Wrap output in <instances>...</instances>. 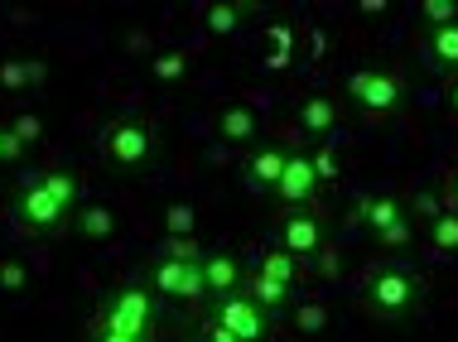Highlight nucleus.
Here are the masks:
<instances>
[{
    "label": "nucleus",
    "instance_id": "b1692460",
    "mask_svg": "<svg viewBox=\"0 0 458 342\" xmlns=\"http://www.w3.org/2000/svg\"><path fill=\"white\" fill-rule=\"evenodd\" d=\"M193 227H198L193 203H169V213H165V231H169V237H193Z\"/></svg>",
    "mask_w": 458,
    "mask_h": 342
},
{
    "label": "nucleus",
    "instance_id": "dca6fc26",
    "mask_svg": "<svg viewBox=\"0 0 458 342\" xmlns=\"http://www.w3.org/2000/svg\"><path fill=\"white\" fill-rule=\"evenodd\" d=\"M72 217H78V237L92 241V246H102V241H111V237L121 231L116 207H106V203H82Z\"/></svg>",
    "mask_w": 458,
    "mask_h": 342
},
{
    "label": "nucleus",
    "instance_id": "6e6552de",
    "mask_svg": "<svg viewBox=\"0 0 458 342\" xmlns=\"http://www.w3.org/2000/svg\"><path fill=\"white\" fill-rule=\"evenodd\" d=\"M145 279L155 285V295H169V299H189V304H198V299H208V285H203V261L198 265H183V261H150L145 265Z\"/></svg>",
    "mask_w": 458,
    "mask_h": 342
},
{
    "label": "nucleus",
    "instance_id": "a211bd4d",
    "mask_svg": "<svg viewBox=\"0 0 458 342\" xmlns=\"http://www.w3.org/2000/svg\"><path fill=\"white\" fill-rule=\"evenodd\" d=\"M39 188H44L58 207H64L68 217L82 207V188H78V179H72L68 169H48V174H39Z\"/></svg>",
    "mask_w": 458,
    "mask_h": 342
},
{
    "label": "nucleus",
    "instance_id": "473e14b6",
    "mask_svg": "<svg viewBox=\"0 0 458 342\" xmlns=\"http://www.w3.org/2000/svg\"><path fill=\"white\" fill-rule=\"evenodd\" d=\"M24 68H30V88H39V82L48 78V68L39 63V58H24Z\"/></svg>",
    "mask_w": 458,
    "mask_h": 342
},
{
    "label": "nucleus",
    "instance_id": "f257e3e1",
    "mask_svg": "<svg viewBox=\"0 0 458 342\" xmlns=\"http://www.w3.org/2000/svg\"><path fill=\"white\" fill-rule=\"evenodd\" d=\"M420 299H425V285H420V275L405 261L377 265V271L362 279V295H357L362 313H371V319H381V323L411 319V313L420 309Z\"/></svg>",
    "mask_w": 458,
    "mask_h": 342
},
{
    "label": "nucleus",
    "instance_id": "2eb2a0df",
    "mask_svg": "<svg viewBox=\"0 0 458 342\" xmlns=\"http://www.w3.org/2000/svg\"><path fill=\"white\" fill-rule=\"evenodd\" d=\"M256 130H261V126H256V112H251V106L227 102V106L217 112V140H222V145H232V150L251 145V140H256Z\"/></svg>",
    "mask_w": 458,
    "mask_h": 342
},
{
    "label": "nucleus",
    "instance_id": "c85d7f7f",
    "mask_svg": "<svg viewBox=\"0 0 458 342\" xmlns=\"http://www.w3.org/2000/svg\"><path fill=\"white\" fill-rule=\"evenodd\" d=\"M0 88L5 92H30V68H24V58H5V63H0Z\"/></svg>",
    "mask_w": 458,
    "mask_h": 342
},
{
    "label": "nucleus",
    "instance_id": "1a4fd4ad",
    "mask_svg": "<svg viewBox=\"0 0 458 342\" xmlns=\"http://www.w3.org/2000/svg\"><path fill=\"white\" fill-rule=\"evenodd\" d=\"M213 319L227 328V333L237 338V342H266V338H270V319H266V313L256 309V304L246 299V295L217 299V304H213Z\"/></svg>",
    "mask_w": 458,
    "mask_h": 342
},
{
    "label": "nucleus",
    "instance_id": "4be33fe9",
    "mask_svg": "<svg viewBox=\"0 0 458 342\" xmlns=\"http://www.w3.org/2000/svg\"><path fill=\"white\" fill-rule=\"evenodd\" d=\"M294 328H300V338H324L328 333V309L324 304H300V309H294Z\"/></svg>",
    "mask_w": 458,
    "mask_h": 342
},
{
    "label": "nucleus",
    "instance_id": "cd10ccee",
    "mask_svg": "<svg viewBox=\"0 0 458 342\" xmlns=\"http://www.w3.org/2000/svg\"><path fill=\"white\" fill-rule=\"evenodd\" d=\"M420 15H425L429 29H444V24H458V5H454V0H425Z\"/></svg>",
    "mask_w": 458,
    "mask_h": 342
},
{
    "label": "nucleus",
    "instance_id": "393cba45",
    "mask_svg": "<svg viewBox=\"0 0 458 342\" xmlns=\"http://www.w3.org/2000/svg\"><path fill=\"white\" fill-rule=\"evenodd\" d=\"M150 72H155V82H179L183 72H189V54H155V63H150Z\"/></svg>",
    "mask_w": 458,
    "mask_h": 342
},
{
    "label": "nucleus",
    "instance_id": "0eeeda50",
    "mask_svg": "<svg viewBox=\"0 0 458 342\" xmlns=\"http://www.w3.org/2000/svg\"><path fill=\"white\" fill-rule=\"evenodd\" d=\"M324 246H328L324 213H314V207H294V213H284V222H280V251H290L294 261H309V255H318Z\"/></svg>",
    "mask_w": 458,
    "mask_h": 342
},
{
    "label": "nucleus",
    "instance_id": "a878e982",
    "mask_svg": "<svg viewBox=\"0 0 458 342\" xmlns=\"http://www.w3.org/2000/svg\"><path fill=\"white\" fill-rule=\"evenodd\" d=\"M24 285H30V271H24V261L5 255V261H0V289H5V295H24Z\"/></svg>",
    "mask_w": 458,
    "mask_h": 342
},
{
    "label": "nucleus",
    "instance_id": "7ed1b4c3",
    "mask_svg": "<svg viewBox=\"0 0 458 342\" xmlns=\"http://www.w3.org/2000/svg\"><path fill=\"white\" fill-rule=\"evenodd\" d=\"M92 333H131V338H150L155 342V299L145 285H126L116 295L102 299L92 319Z\"/></svg>",
    "mask_w": 458,
    "mask_h": 342
},
{
    "label": "nucleus",
    "instance_id": "6ab92c4d",
    "mask_svg": "<svg viewBox=\"0 0 458 342\" xmlns=\"http://www.w3.org/2000/svg\"><path fill=\"white\" fill-rule=\"evenodd\" d=\"M203 24H208V34H213V39H227V34H237L242 24H246V5H227V0H217V5H208Z\"/></svg>",
    "mask_w": 458,
    "mask_h": 342
},
{
    "label": "nucleus",
    "instance_id": "2f4dec72",
    "mask_svg": "<svg viewBox=\"0 0 458 342\" xmlns=\"http://www.w3.org/2000/svg\"><path fill=\"white\" fill-rule=\"evenodd\" d=\"M411 213L420 217V222H435V217L444 213V207L435 203V193H415V203H411Z\"/></svg>",
    "mask_w": 458,
    "mask_h": 342
},
{
    "label": "nucleus",
    "instance_id": "72a5a7b5",
    "mask_svg": "<svg viewBox=\"0 0 458 342\" xmlns=\"http://www.w3.org/2000/svg\"><path fill=\"white\" fill-rule=\"evenodd\" d=\"M92 342H150V338H131V333H92Z\"/></svg>",
    "mask_w": 458,
    "mask_h": 342
},
{
    "label": "nucleus",
    "instance_id": "bb28decb",
    "mask_svg": "<svg viewBox=\"0 0 458 342\" xmlns=\"http://www.w3.org/2000/svg\"><path fill=\"white\" fill-rule=\"evenodd\" d=\"M10 136H15L20 145H39L44 140V116H34V112H24L10 121Z\"/></svg>",
    "mask_w": 458,
    "mask_h": 342
},
{
    "label": "nucleus",
    "instance_id": "412c9836",
    "mask_svg": "<svg viewBox=\"0 0 458 342\" xmlns=\"http://www.w3.org/2000/svg\"><path fill=\"white\" fill-rule=\"evenodd\" d=\"M261 275H266V279H280V285H294V275H300V261H294L290 251L270 246L266 261H261Z\"/></svg>",
    "mask_w": 458,
    "mask_h": 342
},
{
    "label": "nucleus",
    "instance_id": "e433bc0d",
    "mask_svg": "<svg viewBox=\"0 0 458 342\" xmlns=\"http://www.w3.org/2000/svg\"><path fill=\"white\" fill-rule=\"evenodd\" d=\"M5 140H10V126H0V164H5Z\"/></svg>",
    "mask_w": 458,
    "mask_h": 342
},
{
    "label": "nucleus",
    "instance_id": "4468645a",
    "mask_svg": "<svg viewBox=\"0 0 458 342\" xmlns=\"http://www.w3.org/2000/svg\"><path fill=\"white\" fill-rule=\"evenodd\" d=\"M294 121H300L304 136L328 140V130H338V102L324 96V92H309L304 102H300V112H294Z\"/></svg>",
    "mask_w": 458,
    "mask_h": 342
},
{
    "label": "nucleus",
    "instance_id": "f03ea898",
    "mask_svg": "<svg viewBox=\"0 0 458 342\" xmlns=\"http://www.w3.org/2000/svg\"><path fill=\"white\" fill-rule=\"evenodd\" d=\"M155 150H159V136H155L150 121H140V116L106 121L102 140H97V154H102V164L111 174H140L155 160Z\"/></svg>",
    "mask_w": 458,
    "mask_h": 342
},
{
    "label": "nucleus",
    "instance_id": "5701e85b",
    "mask_svg": "<svg viewBox=\"0 0 458 342\" xmlns=\"http://www.w3.org/2000/svg\"><path fill=\"white\" fill-rule=\"evenodd\" d=\"M203 241L198 237H165V261H183V265H198L203 261Z\"/></svg>",
    "mask_w": 458,
    "mask_h": 342
},
{
    "label": "nucleus",
    "instance_id": "c9c22d12",
    "mask_svg": "<svg viewBox=\"0 0 458 342\" xmlns=\"http://www.w3.org/2000/svg\"><path fill=\"white\" fill-rule=\"evenodd\" d=\"M449 198H454L449 213H458V169H454V179H449Z\"/></svg>",
    "mask_w": 458,
    "mask_h": 342
},
{
    "label": "nucleus",
    "instance_id": "423d86ee",
    "mask_svg": "<svg viewBox=\"0 0 458 342\" xmlns=\"http://www.w3.org/2000/svg\"><path fill=\"white\" fill-rule=\"evenodd\" d=\"M10 217H15V227L30 231V237H58V231L68 227V213L39 188V179L24 183V188H15V198H10Z\"/></svg>",
    "mask_w": 458,
    "mask_h": 342
},
{
    "label": "nucleus",
    "instance_id": "39448f33",
    "mask_svg": "<svg viewBox=\"0 0 458 342\" xmlns=\"http://www.w3.org/2000/svg\"><path fill=\"white\" fill-rule=\"evenodd\" d=\"M357 217H362L367 237L377 241V246H405V241L415 237L411 207L395 198V193H367L362 207H357Z\"/></svg>",
    "mask_w": 458,
    "mask_h": 342
},
{
    "label": "nucleus",
    "instance_id": "f704fd0d",
    "mask_svg": "<svg viewBox=\"0 0 458 342\" xmlns=\"http://www.w3.org/2000/svg\"><path fill=\"white\" fill-rule=\"evenodd\" d=\"M444 96H449V116L458 121V78H449V88H444Z\"/></svg>",
    "mask_w": 458,
    "mask_h": 342
},
{
    "label": "nucleus",
    "instance_id": "aec40b11",
    "mask_svg": "<svg viewBox=\"0 0 458 342\" xmlns=\"http://www.w3.org/2000/svg\"><path fill=\"white\" fill-rule=\"evenodd\" d=\"M429 246L439 255H458V213H439L429 222Z\"/></svg>",
    "mask_w": 458,
    "mask_h": 342
},
{
    "label": "nucleus",
    "instance_id": "ddd939ff",
    "mask_svg": "<svg viewBox=\"0 0 458 342\" xmlns=\"http://www.w3.org/2000/svg\"><path fill=\"white\" fill-rule=\"evenodd\" d=\"M203 285H208V299H232V295H242V285H246V271H242V261L237 255H203Z\"/></svg>",
    "mask_w": 458,
    "mask_h": 342
},
{
    "label": "nucleus",
    "instance_id": "f3484780",
    "mask_svg": "<svg viewBox=\"0 0 458 342\" xmlns=\"http://www.w3.org/2000/svg\"><path fill=\"white\" fill-rule=\"evenodd\" d=\"M242 295L256 304V309L266 313V319H276V313L290 304V285H280V279H266L261 271L256 275H246V285H242Z\"/></svg>",
    "mask_w": 458,
    "mask_h": 342
},
{
    "label": "nucleus",
    "instance_id": "7c9ffc66",
    "mask_svg": "<svg viewBox=\"0 0 458 342\" xmlns=\"http://www.w3.org/2000/svg\"><path fill=\"white\" fill-rule=\"evenodd\" d=\"M193 342H237V338H232L227 328H222V323L213 319V313H208V319L198 323V338H193Z\"/></svg>",
    "mask_w": 458,
    "mask_h": 342
},
{
    "label": "nucleus",
    "instance_id": "f8f14e48",
    "mask_svg": "<svg viewBox=\"0 0 458 342\" xmlns=\"http://www.w3.org/2000/svg\"><path fill=\"white\" fill-rule=\"evenodd\" d=\"M420 63L435 72V78H458V24L425 29V39H420Z\"/></svg>",
    "mask_w": 458,
    "mask_h": 342
},
{
    "label": "nucleus",
    "instance_id": "20e7f679",
    "mask_svg": "<svg viewBox=\"0 0 458 342\" xmlns=\"http://www.w3.org/2000/svg\"><path fill=\"white\" fill-rule=\"evenodd\" d=\"M348 102H352L357 116L386 121V116H401L405 88H401V78L386 72V68H357L352 78H348Z\"/></svg>",
    "mask_w": 458,
    "mask_h": 342
},
{
    "label": "nucleus",
    "instance_id": "9d476101",
    "mask_svg": "<svg viewBox=\"0 0 458 342\" xmlns=\"http://www.w3.org/2000/svg\"><path fill=\"white\" fill-rule=\"evenodd\" d=\"M318 174H314V164H309V150H290V164H284V174H280V188H276V198L290 207H314L318 203Z\"/></svg>",
    "mask_w": 458,
    "mask_h": 342
},
{
    "label": "nucleus",
    "instance_id": "c756f323",
    "mask_svg": "<svg viewBox=\"0 0 458 342\" xmlns=\"http://www.w3.org/2000/svg\"><path fill=\"white\" fill-rule=\"evenodd\" d=\"M309 164H314L318 183H333V179H338V160H333V150H328V145H318V150H309Z\"/></svg>",
    "mask_w": 458,
    "mask_h": 342
},
{
    "label": "nucleus",
    "instance_id": "9b49d317",
    "mask_svg": "<svg viewBox=\"0 0 458 342\" xmlns=\"http://www.w3.org/2000/svg\"><path fill=\"white\" fill-rule=\"evenodd\" d=\"M284 164H290V150H284V145H256V150L246 154V174H242L246 188L251 193H276Z\"/></svg>",
    "mask_w": 458,
    "mask_h": 342
}]
</instances>
